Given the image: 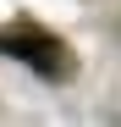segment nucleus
I'll return each mask as SVG.
<instances>
[{
	"instance_id": "obj_1",
	"label": "nucleus",
	"mask_w": 121,
	"mask_h": 127,
	"mask_svg": "<svg viewBox=\"0 0 121 127\" xmlns=\"http://www.w3.org/2000/svg\"><path fill=\"white\" fill-rule=\"evenodd\" d=\"M0 50H6V55H17V61H28V66H33V72H44V77L66 72L60 39L39 33V28H6V33H0Z\"/></svg>"
}]
</instances>
